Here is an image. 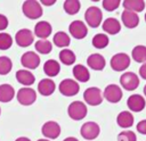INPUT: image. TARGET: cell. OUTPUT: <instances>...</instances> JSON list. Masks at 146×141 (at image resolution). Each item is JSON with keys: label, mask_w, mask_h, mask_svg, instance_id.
Masks as SVG:
<instances>
[{"label": "cell", "mask_w": 146, "mask_h": 141, "mask_svg": "<svg viewBox=\"0 0 146 141\" xmlns=\"http://www.w3.org/2000/svg\"><path fill=\"white\" fill-rule=\"evenodd\" d=\"M22 11L24 16L30 19H39L43 15L42 6L40 1L36 0H26L22 5Z\"/></svg>", "instance_id": "6da1fadb"}, {"label": "cell", "mask_w": 146, "mask_h": 141, "mask_svg": "<svg viewBox=\"0 0 146 141\" xmlns=\"http://www.w3.org/2000/svg\"><path fill=\"white\" fill-rule=\"evenodd\" d=\"M88 113L87 105L82 101H72L67 107V115L73 121H82Z\"/></svg>", "instance_id": "7a4b0ae2"}, {"label": "cell", "mask_w": 146, "mask_h": 141, "mask_svg": "<svg viewBox=\"0 0 146 141\" xmlns=\"http://www.w3.org/2000/svg\"><path fill=\"white\" fill-rule=\"evenodd\" d=\"M84 20L86 25H89L92 28L98 27L103 23V13L97 6L89 7L84 13Z\"/></svg>", "instance_id": "3957f363"}, {"label": "cell", "mask_w": 146, "mask_h": 141, "mask_svg": "<svg viewBox=\"0 0 146 141\" xmlns=\"http://www.w3.org/2000/svg\"><path fill=\"white\" fill-rule=\"evenodd\" d=\"M130 60L131 58L129 57L128 53L125 52H117L112 56L110 65L113 70L115 72H123L130 66Z\"/></svg>", "instance_id": "277c9868"}, {"label": "cell", "mask_w": 146, "mask_h": 141, "mask_svg": "<svg viewBox=\"0 0 146 141\" xmlns=\"http://www.w3.org/2000/svg\"><path fill=\"white\" fill-rule=\"evenodd\" d=\"M16 99L22 106H31L36 100V92L31 86H23L17 91Z\"/></svg>", "instance_id": "5b68a950"}, {"label": "cell", "mask_w": 146, "mask_h": 141, "mask_svg": "<svg viewBox=\"0 0 146 141\" xmlns=\"http://www.w3.org/2000/svg\"><path fill=\"white\" fill-rule=\"evenodd\" d=\"M103 91L99 88L90 86L83 92V100L90 106H99L103 102Z\"/></svg>", "instance_id": "8992f818"}, {"label": "cell", "mask_w": 146, "mask_h": 141, "mask_svg": "<svg viewBox=\"0 0 146 141\" xmlns=\"http://www.w3.org/2000/svg\"><path fill=\"white\" fill-rule=\"evenodd\" d=\"M59 92L65 97H73L79 93L80 85L73 78H64L58 85Z\"/></svg>", "instance_id": "52a82bcc"}, {"label": "cell", "mask_w": 146, "mask_h": 141, "mask_svg": "<svg viewBox=\"0 0 146 141\" xmlns=\"http://www.w3.org/2000/svg\"><path fill=\"white\" fill-rule=\"evenodd\" d=\"M120 85L127 91H133L139 85V77L133 72H124L120 76Z\"/></svg>", "instance_id": "ba28073f"}, {"label": "cell", "mask_w": 146, "mask_h": 141, "mask_svg": "<svg viewBox=\"0 0 146 141\" xmlns=\"http://www.w3.org/2000/svg\"><path fill=\"white\" fill-rule=\"evenodd\" d=\"M122 89L116 84H108L103 91V98L111 103H117L122 99Z\"/></svg>", "instance_id": "9c48e42d"}, {"label": "cell", "mask_w": 146, "mask_h": 141, "mask_svg": "<svg viewBox=\"0 0 146 141\" xmlns=\"http://www.w3.org/2000/svg\"><path fill=\"white\" fill-rule=\"evenodd\" d=\"M15 42L18 47L27 48L34 42V34L30 28H21L15 34Z\"/></svg>", "instance_id": "30bf717a"}, {"label": "cell", "mask_w": 146, "mask_h": 141, "mask_svg": "<svg viewBox=\"0 0 146 141\" xmlns=\"http://www.w3.org/2000/svg\"><path fill=\"white\" fill-rule=\"evenodd\" d=\"M100 133V127L96 122H86L80 128V134L86 140H95Z\"/></svg>", "instance_id": "8fae6325"}, {"label": "cell", "mask_w": 146, "mask_h": 141, "mask_svg": "<svg viewBox=\"0 0 146 141\" xmlns=\"http://www.w3.org/2000/svg\"><path fill=\"white\" fill-rule=\"evenodd\" d=\"M41 132L43 136L48 140L57 139L60 135V125L55 121H47L43 123L41 127Z\"/></svg>", "instance_id": "7c38bea8"}, {"label": "cell", "mask_w": 146, "mask_h": 141, "mask_svg": "<svg viewBox=\"0 0 146 141\" xmlns=\"http://www.w3.org/2000/svg\"><path fill=\"white\" fill-rule=\"evenodd\" d=\"M21 64L25 69H35L40 65V57L34 51H26L21 56Z\"/></svg>", "instance_id": "4fadbf2b"}, {"label": "cell", "mask_w": 146, "mask_h": 141, "mask_svg": "<svg viewBox=\"0 0 146 141\" xmlns=\"http://www.w3.org/2000/svg\"><path fill=\"white\" fill-rule=\"evenodd\" d=\"M68 33L74 39L81 40V39H84L87 36L88 27H87L86 23L82 22V20H73L68 25Z\"/></svg>", "instance_id": "5bb4252c"}, {"label": "cell", "mask_w": 146, "mask_h": 141, "mask_svg": "<svg viewBox=\"0 0 146 141\" xmlns=\"http://www.w3.org/2000/svg\"><path fill=\"white\" fill-rule=\"evenodd\" d=\"M127 106L129 108V111L138 113L141 111L146 106V100L141 94H131L127 99Z\"/></svg>", "instance_id": "9a60e30c"}, {"label": "cell", "mask_w": 146, "mask_h": 141, "mask_svg": "<svg viewBox=\"0 0 146 141\" xmlns=\"http://www.w3.org/2000/svg\"><path fill=\"white\" fill-rule=\"evenodd\" d=\"M52 32V26L47 20L38 22L34 26V35L38 36L40 40H47Z\"/></svg>", "instance_id": "2e32d148"}, {"label": "cell", "mask_w": 146, "mask_h": 141, "mask_svg": "<svg viewBox=\"0 0 146 141\" xmlns=\"http://www.w3.org/2000/svg\"><path fill=\"white\" fill-rule=\"evenodd\" d=\"M87 65L94 70H103L106 66V60L103 55L95 52L89 55V57L87 58Z\"/></svg>", "instance_id": "e0dca14e"}, {"label": "cell", "mask_w": 146, "mask_h": 141, "mask_svg": "<svg viewBox=\"0 0 146 141\" xmlns=\"http://www.w3.org/2000/svg\"><path fill=\"white\" fill-rule=\"evenodd\" d=\"M15 76H16L17 82H18L19 84L24 85V86H30V85H32V84L35 82V76H34V74H33L31 70L25 69V68L18 69V70L16 72V74H15Z\"/></svg>", "instance_id": "ac0fdd59"}, {"label": "cell", "mask_w": 146, "mask_h": 141, "mask_svg": "<svg viewBox=\"0 0 146 141\" xmlns=\"http://www.w3.org/2000/svg\"><path fill=\"white\" fill-rule=\"evenodd\" d=\"M121 20L127 28H135L139 24V16L137 13L123 10V13L121 14Z\"/></svg>", "instance_id": "d6986e66"}, {"label": "cell", "mask_w": 146, "mask_h": 141, "mask_svg": "<svg viewBox=\"0 0 146 141\" xmlns=\"http://www.w3.org/2000/svg\"><path fill=\"white\" fill-rule=\"evenodd\" d=\"M56 90V84L51 78H42L40 80V82L38 83V91L41 96L43 97H48L51 96Z\"/></svg>", "instance_id": "ffe728a7"}, {"label": "cell", "mask_w": 146, "mask_h": 141, "mask_svg": "<svg viewBox=\"0 0 146 141\" xmlns=\"http://www.w3.org/2000/svg\"><path fill=\"white\" fill-rule=\"evenodd\" d=\"M102 27L105 33L114 35L121 31V23L114 17H108L102 23Z\"/></svg>", "instance_id": "44dd1931"}, {"label": "cell", "mask_w": 146, "mask_h": 141, "mask_svg": "<svg viewBox=\"0 0 146 141\" xmlns=\"http://www.w3.org/2000/svg\"><path fill=\"white\" fill-rule=\"evenodd\" d=\"M72 74L75 78V81L79 83H86L90 80V73H89V69L82 65V64H78V65H74L73 69H72Z\"/></svg>", "instance_id": "7402d4cb"}, {"label": "cell", "mask_w": 146, "mask_h": 141, "mask_svg": "<svg viewBox=\"0 0 146 141\" xmlns=\"http://www.w3.org/2000/svg\"><path fill=\"white\" fill-rule=\"evenodd\" d=\"M60 72V64L55 60V59H48L44 61L43 64V73L48 76V78L50 77H55L59 74Z\"/></svg>", "instance_id": "603a6c76"}, {"label": "cell", "mask_w": 146, "mask_h": 141, "mask_svg": "<svg viewBox=\"0 0 146 141\" xmlns=\"http://www.w3.org/2000/svg\"><path fill=\"white\" fill-rule=\"evenodd\" d=\"M133 115L131 111L129 110H123L121 113H119V115L116 116V123L120 127L122 128H129L133 125Z\"/></svg>", "instance_id": "cb8c5ba5"}, {"label": "cell", "mask_w": 146, "mask_h": 141, "mask_svg": "<svg viewBox=\"0 0 146 141\" xmlns=\"http://www.w3.org/2000/svg\"><path fill=\"white\" fill-rule=\"evenodd\" d=\"M16 96L15 89L14 86H11L8 83H3L0 84V102H9L14 99V97Z\"/></svg>", "instance_id": "d4e9b609"}, {"label": "cell", "mask_w": 146, "mask_h": 141, "mask_svg": "<svg viewBox=\"0 0 146 141\" xmlns=\"http://www.w3.org/2000/svg\"><path fill=\"white\" fill-rule=\"evenodd\" d=\"M52 42H54V44L56 47L66 49L71 44V38L66 32L58 31L57 33H55V35L52 38Z\"/></svg>", "instance_id": "484cf974"}, {"label": "cell", "mask_w": 146, "mask_h": 141, "mask_svg": "<svg viewBox=\"0 0 146 141\" xmlns=\"http://www.w3.org/2000/svg\"><path fill=\"white\" fill-rule=\"evenodd\" d=\"M124 10H130L133 13H140L145 9V1L144 0H124L121 2Z\"/></svg>", "instance_id": "4316f807"}, {"label": "cell", "mask_w": 146, "mask_h": 141, "mask_svg": "<svg viewBox=\"0 0 146 141\" xmlns=\"http://www.w3.org/2000/svg\"><path fill=\"white\" fill-rule=\"evenodd\" d=\"M58 57H59V61L64 65H73L76 60V57H75V53L71 50V49H62L58 53Z\"/></svg>", "instance_id": "83f0119b"}, {"label": "cell", "mask_w": 146, "mask_h": 141, "mask_svg": "<svg viewBox=\"0 0 146 141\" xmlns=\"http://www.w3.org/2000/svg\"><path fill=\"white\" fill-rule=\"evenodd\" d=\"M131 57L136 63H146V45L137 44L131 51Z\"/></svg>", "instance_id": "f1b7e54d"}, {"label": "cell", "mask_w": 146, "mask_h": 141, "mask_svg": "<svg viewBox=\"0 0 146 141\" xmlns=\"http://www.w3.org/2000/svg\"><path fill=\"white\" fill-rule=\"evenodd\" d=\"M108 43H110V39L105 33H97L92 36L91 40V44L96 49H104L108 45Z\"/></svg>", "instance_id": "f546056e"}, {"label": "cell", "mask_w": 146, "mask_h": 141, "mask_svg": "<svg viewBox=\"0 0 146 141\" xmlns=\"http://www.w3.org/2000/svg\"><path fill=\"white\" fill-rule=\"evenodd\" d=\"M63 8L67 15H75L81 8V2L79 0H66L63 3Z\"/></svg>", "instance_id": "4dcf8cb0"}, {"label": "cell", "mask_w": 146, "mask_h": 141, "mask_svg": "<svg viewBox=\"0 0 146 141\" xmlns=\"http://www.w3.org/2000/svg\"><path fill=\"white\" fill-rule=\"evenodd\" d=\"M34 49L41 55H48L52 51V43L49 40H38L34 43Z\"/></svg>", "instance_id": "1f68e13d"}, {"label": "cell", "mask_w": 146, "mask_h": 141, "mask_svg": "<svg viewBox=\"0 0 146 141\" xmlns=\"http://www.w3.org/2000/svg\"><path fill=\"white\" fill-rule=\"evenodd\" d=\"M13 61L7 56H0V75H7L11 72Z\"/></svg>", "instance_id": "d6a6232c"}, {"label": "cell", "mask_w": 146, "mask_h": 141, "mask_svg": "<svg viewBox=\"0 0 146 141\" xmlns=\"http://www.w3.org/2000/svg\"><path fill=\"white\" fill-rule=\"evenodd\" d=\"M13 45V36L7 32H0V50H8Z\"/></svg>", "instance_id": "836d02e7"}, {"label": "cell", "mask_w": 146, "mask_h": 141, "mask_svg": "<svg viewBox=\"0 0 146 141\" xmlns=\"http://www.w3.org/2000/svg\"><path fill=\"white\" fill-rule=\"evenodd\" d=\"M116 141H137V135L132 131H122L117 134Z\"/></svg>", "instance_id": "e575fe53"}, {"label": "cell", "mask_w": 146, "mask_h": 141, "mask_svg": "<svg viewBox=\"0 0 146 141\" xmlns=\"http://www.w3.org/2000/svg\"><path fill=\"white\" fill-rule=\"evenodd\" d=\"M121 5L120 0H104L103 1V8L107 11H114L116 10Z\"/></svg>", "instance_id": "d590c367"}, {"label": "cell", "mask_w": 146, "mask_h": 141, "mask_svg": "<svg viewBox=\"0 0 146 141\" xmlns=\"http://www.w3.org/2000/svg\"><path fill=\"white\" fill-rule=\"evenodd\" d=\"M136 128H137V131H138L140 134L146 135V118H145V119H141L140 122H138Z\"/></svg>", "instance_id": "8d00e7d4"}, {"label": "cell", "mask_w": 146, "mask_h": 141, "mask_svg": "<svg viewBox=\"0 0 146 141\" xmlns=\"http://www.w3.org/2000/svg\"><path fill=\"white\" fill-rule=\"evenodd\" d=\"M7 27H8V18L3 14H0V32L5 31Z\"/></svg>", "instance_id": "74e56055"}, {"label": "cell", "mask_w": 146, "mask_h": 141, "mask_svg": "<svg viewBox=\"0 0 146 141\" xmlns=\"http://www.w3.org/2000/svg\"><path fill=\"white\" fill-rule=\"evenodd\" d=\"M139 76L143 80H146V63L141 64V66L139 67Z\"/></svg>", "instance_id": "f35d334b"}, {"label": "cell", "mask_w": 146, "mask_h": 141, "mask_svg": "<svg viewBox=\"0 0 146 141\" xmlns=\"http://www.w3.org/2000/svg\"><path fill=\"white\" fill-rule=\"evenodd\" d=\"M40 3L41 5H44V6H52V5L56 3V1L55 0H41Z\"/></svg>", "instance_id": "ab89813d"}, {"label": "cell", "mask_w": 146, "mask_h": 141, "mask_svg": "<svg viewBox=\"0 0 146 141\" xmlns=\"http://www.w3.org/2000/svg\"><path fill=\"white\" fill-rule=\"evenodd\" d=\"M15 141H31V140H30L27 136H18Z\"/></svg>", "instance_id": "60d3db41"}, {"label": "cell", "mask_w": 146, "mask_h": 141, "mask_svg": "<svg viewBox=\"0 0 146 141\" xmlns=\"http://www.w3.org/2000/svg\"><path fill=\"white\" fill-rule=\"evenodd\" d=\"M63 141H79L76 138H74V136H67V138H65Z\"/></svg>", "instance_id": "b9f144b4"}, {"label": "cell", "mask_w": 146, "mask_h": 141, "mask_svg": "<svg viewBox=\"0 0 146 141\" xmlns=\"http://www.w3.org/2000/svg\"><path fill=\"white\" fill-rule=\"evenodd\" d=\"M143 91H144V94H145V97H146V84L144 85V90H143Z\"/></svg>", "instance_id": "7bdbcfd3"}, {"label": "cell", "mask_w": 146, "mask_h": 141, "mask_svg": "<svg viewBox=\"0 0 146 141\" xmlns=\"http://www.w3.org/2000/svg\"><path fill=\"white\" fill-rule=\"evenodd\" d=\"M36 141H50V140H48V139H39Z\"/></svg>", "instance_id": "ee69618b"}, {"label": "cell", "mask_w": 146, "mask_h": 141, "mask_svg": "<svg viewBox=\"0 0 146 141\" xmlns=\"http://www.w3.org/2000/svg\"><path fill=\"white\" fill-rule=\"evenodd\" d=\"M144 18H145V22H146V13H145V17Z\"/></svg>", "instance_id": "f6af8a7d"}, {"label": "cell", "mask_w": 146, "mask_h": 141, "mask_svg": "<svg viewBox=\"0 0 146 141\" xmlns=\"http://www.w3.org/2000/svg\"><path fill=\"white\" fill-rule=\"evenodd\" d=\"M0 115H1V107H0Z\"/></svg>", "instance_id": "bcb514c9"}]
</instances>
